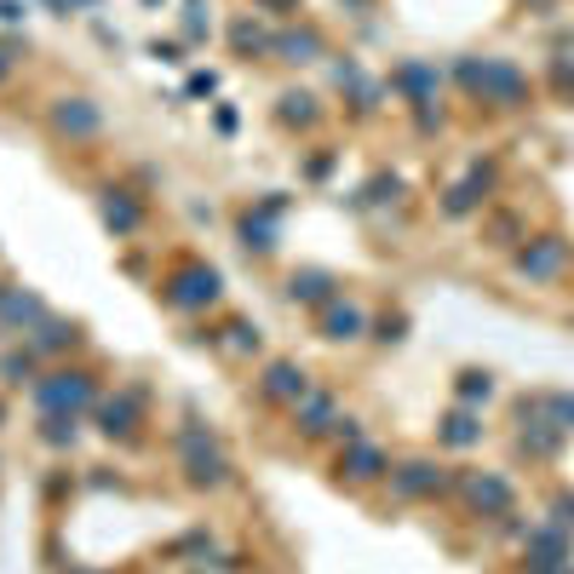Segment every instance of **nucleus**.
<instances>
[{
	"label": "nucleus",
	"instance_id": "nucleus-19",
	"mask_svg": "<svg viewBox=\"0 0 574 574\" xmlns=\"http://www.w3.org/2000/svg\"><path fill=\"white\" fill-rule=\"evenodd\" d=\"M104 219H110L115 230H139V208L127 201V190H110V195H104Z\"/></svg>",
	"mask_w": 574,
	"mask_h": 574
},
{
	"label": "nucleus",
	"instance_id": "nucleus-10",
	"mask_svg": "<svg viewBox=\"0 0 574 574\" xmlns=\"http://www.w3.org/2000/svg\"><path fill=\"white\" fill-rule=\"evenodd\" d=\"M345 477L351 483H374V477H385V471H391V460L374 449V443H362V436H356V443H351V454H345Z\"/></svg>",
	"mask_w": 574,
	"mask_h": 574
},
{
	"label": "nucleus",
	"instance_id": "nucleus-24",
	"mask_svg": "<svg viewBox=\"0 0 574 574\" xmlns=\"http://www.w3.org/2000/svg\"><path fill=\"white\" fill-rule=\"evenodd\" d=\"M552 512H557V517H552V523H557V528H568V534H574V500H568V494H557V500H552Z\"/></svg>",
	"mask_w": 574,
	"mask_h": 574
},
{
	"label": "nucleus",
	"instance_id": "nucleus-30",
	"mask_svg": "<svg viewBox=\"0 0 574 574\" xmlns=\"http://www.w3.org/2000/svg\"><path fill=\"white\" fill-rule=\"evenodd\" d=\"M568 328H574V316H568Z\"/></svg>",
	"mask_w": 574,
	"mask_h": 574
},
{
	"label": "nucleus",
	"instance_id": "nucleus-20",
	"mask_svg": "<svg viewBox=\"0 0 574 574\" xmlns=\"http://www.w3.org/2000/svg\"><path fill=\"white\" fill-rule=\"evenodd\" d=\"M489 396H494V380H489V374H477V367L460 374V402H489Z\"/></svg>",
	"mask_w": 574,
	"mask_h": 574
},
{
	"label": "nucleus",
	"instance_id": "nucleus-5",
	"mask_svg": "<svg viewBox=\"0 0 574 574\" xmlns=\"http://www.w3.org/2000/svg\"><path fill=\"white\" fill-rule=\"evenodd\" d=\"M179 454H184V471H190V483L195 489H213V483H224V454L208 443V436H201V431H184L179 436Z\"/></svg>",
	"mask_w": 574,
	"mask_h": 574
},
{
	"label": "nucleus",
	"instance_id": "nucleus-11",
	"mask_svg": "<svg viewBox=\"0 0 574 574\" xmlns=\"http://www.w3.org/2000/svg\"><path fill=\"white\" fill-rule=\"evenodd\" d=\"M362 328H367L362 305H345V299H328V311H322V333H328V340H356Z\"/></svg>",
	"mask_w": 574,
	"mask_h": 574
},
{
	"label": "nucleus",
	"instance_id": "nucleus-9",
	"mask_svg": "<svg viewBox=\"0 0 574 574\" xmlns=\"http://www.w3.org/2000/svg\"><path fill=\"white\" fill-rule=\"evenodd\" d=\"M264 396H276V402H305V396H311L305 367H293V362H270V374H264Z\"/></svg>",
	"mask_w": 574,
	"mask_h": 574
},
{
	"label": "nucleus",
	"instance_id": "nucleus-1",
	"mask_svg": "<svg viewBox=\"0 0 574 574\" xmlns=\"http://www.w3.org/2000/svg\"><path fill=\"white\" fill-rule=\"evenodd\" d=\"M460 81L471 92H483V104L500 110H528V81L512 58H489V63H460Z\"/></svg>",
	"mask_w": 574,
	"mask_h": 574
},
{
	"label": "nucleus",
	"instance_id": "nucleus-18",
	"mask_svg": "<svg viewBox=\"0 0 574 574\" xmlns=\"http://www.w3.org/2000/svg\"><path fill=\"white\" fill-rule=\"evenodd\" d=\"M396 81L414 92V104H431V92H436V70H425V63H402Z\"/></svg>",
	"mask_w": 574,
	"mask_h": 574
},
{
	"label": "nucleus",
	"instance_id": "nucleus-7",
	"mask_svg": "<svg viewBox=\"0 0 574 574\" xmlns=\"http://www.w3.org/2000/svg\"><path fill=\"white\" fill-rule=\"evenodd\" d=\"M81 402H92V380L87 374H52L47 385H41V409L47 414H63V409H81Z\"/></svg>",
	"mask_w": 574,
	"mask_h": 574
},
{
	"label": "nucleus",
	"instance_id": "nucleus-4",
	"mask_svg": "<svg viewBox=\"0 0 574 574\" xmlns=\"http://www.w3.org/2000/svg\"><path fill=\"white\" fill-rule=\"evenodd\" d=\"M460 494H465L471 512H483V517H512V483L494 477V471H465Z\"/></svg>",
	"mask_w": 574,
	"mask_h": 574
},
{
	"label": "nucleus",
	"instance_id": "nucleus-27",
	"mask_svg": "<svg viewBox=\"0 0 574 574\" xmlns=\"http://www.w3.org/2000/svg\"><path fill=\"white\" fill-rule=\"evenodd\" d=\"M282 104H288V110H282L288 121H293V115H299V121H311V115H316V110H311V98H282Z\"/></svg>",
	"mask_w": 574,
	"mask_h": 574
},
{
	"label": "nucleus",
	"instance_id": "nucleus-28",
	"mask_svg": "<svg viewBox=\"0 0 574 574\" xmlns=\"http://www.w3.org/2000/svg\"><path fill=\"white\" fill-rule=\"evenodd\" d=\"M552 81H557L563 92H574V63H568V58H557V63H552Z\"/></svg>",
	"mask_w": 574,
	"mask_h": 574
},
{
	"label": "nucleus",
	"instance_id": "nucleus-2",
	"mask_svg": "<svg viewBox=\"0 0 574 574\" xmlns=\"http://www.w3.org/2000/svg\"><path fill=\"white\" fill-rule=\"evenodd\" d=\"M563 436H568V425H557V420L546 414V402H540V396L517 409V449H523L528 460H557Z\"/></svg>",
	"mask_w": 574,
	"mask_h": 574
},
{
	"label": "nucleus",
	"instance_id": "nucleus-3",
	"mask_svg": "<svg viewBox=\"0 0 574 574\" xmlns=\"http://www.w3.org/2000/svg\"><path fill=\"white\" fill-rule=\"evenodd\" d=\"M512 270H517L523 282H557L563 270H568V242H563V235H534L528 248H517Z\"/></svg>",
	"mask_w": 574,
	"mask_h": 574
},
{
	"label": "nucleus",
	"instance_id": "nucleus-14",
	"mask_svg": "<svg viewBox=\"0 0 574 574\" xmlns=\"http://www.w3.org/2000/svg\"><path fill=\"white\" fill-rule=\"evenodd\" d=\"M58 132H75V139H87V132H98V110L87 104V98H63V110H58Z\"/></svg>",
	"mask_w": 574,
	"mask_h": 574
},
{
	"label": "nucleus",
	"instance_id": "nucleus-21",
	"mask_svg": "<svg viewBox=\"0 0 574 574\" xmlns=\"http://www.w3.org/2000/svg\"><path fill=\"white\" fill-rule=\"evenodd\" d=\"M41 436H47L52 449H63V443H75V414H47V431H41Z\"/></svg>",
	"mask_w": 574,
	"mask_h": 574
},
{
	"label": "nucleus",
	"instance_id": "nucleus-26",
	"mask_svg": "<svg viewBox=\"0 0 574 574\" xmlns=\"http://www.w3.org/2000/svg\"><path fill=\"white\" fill-rule=\"evenodd\" d=\"M230 333H235V351H259V328H248V322H235Z\"/></svg>",
	"mask_w": 574,
	"mask_h": 574
},
{
	"label": "nucleus",
	"instance_id": "nucleus-15",
	"mask_svg": "<svg viewBox=\"0 0 574 574\" xmlns=\"http://www.w3.org/2000/svg\"><path fill=\"white\" fill-rule=\"evenodd\" d=\"M98 420H104L110 436H132V420H139V396H115V402H104V409H98Z\"/></svg>",
	"mask_w": 574,
	"mask_h": 574
},
{
	"label": "nucleus",
	"instance_id": "nucleus-13",
	"mask_svg": "<svg viewBox=\"0 0 574 574\" xmlns=\"http://www.w3.org/2000/svg\"><path fill=\"white\" fill-rule=\"evenodd\" d=\"M436 436H443L449 449H471V443H483V420L471 414V409H454V414L443 420V431H436Z\"/></svg>",
	"mask_w": 574,
	"mask_h": 574
},
{
	"label": "nucleus",
	"instance_id": "nucleus-8",
	"mask_svg": "<svg viewBox=\"0 0 574 574\" xmlns=\"http://www.w3.org/2000/svg\"><path fill=\"white\" fill-rule=\"evenodd\" d=\"M167 299L184 305V311L213 305V299H219V276H213V270H201V264H190V270H179V276H173V293H167Z\"/></svg>",
	"mask_w": 574,
	"mask_h": 574
},
{
	"label": "nucleus",
	"instance_id": "nucleus-12",
	"mask_svg": "<svg viewBox=\"0 0 574 574\" xmlns=\"http://www.w3.org/2000/svg\"><path fill=\"white\" fill-rule=\"evenodd\" d=\"M489 184H494V173H483V167H477V173H471L465 184H454V190H449V201H443L449 219H465L471 208H483V201H489Z\"/></svg>",
	"mask_w": 574,
	"mask_h": 574
},
{
	"label": "nucleus",
	"instance_id": "nucleus-22",
	"mask_svg": "<svg viewBox=\"0 0 574 574\" xmlns=\"http://www.w3.org/2000/svg\"><path fill=\"white\" fill-rule=\"evenodd\" d=\"M276 47H282V52H288V63H305V58H311V52H316V47H322V41H316V36H282V41H276Z\"/></svg>",
	"mask_w": 574,
	"mask_h": 574
},
{
	"label": "nucleus",
	"instance_id": "nucleus-29",
	"mask_svg": "<svg viewBox=\"0 0 574 574\" xmlns=\"http://www.w3.org/2000/svg\"><path fill=\"white\" fill-rule=\"evenodd\" d=\"M0 75H7V63H0Z\"/></svg>",
	"mask_w": 574,
	"mask_h": 574
},
{
	"label": "nucleus",
	"instance_id": "nucleus-17",
	"mask_svg": "<svg viewBox=\"0 0 574 574\" xmlns=\"http://www.w3.org/2000/svg\"><path fill=\"white\" fill-rule=\"evenodd\" d=\"M288 293H293V299H305V305H328V299H333V282L322 276V270H305V276H293V282H288Z\"/></svg>",
	"mask_w": 574,
	"mask_h": 574
},
{
	"label": "nucleus",
	"instance_id": "nucleus-6",
	"mask_svg": "<svg viewBox=\"0 0 574 574\" xmlns=\"http://www.w3.org/2000/svg\"><path fill=\"white\" fill-rule=\"evenodd\" d=\"M391 489H396L402 500H425V494H443V489H449V471L436 465V460H402V465L391 471Z\"/></svg>",
	"mask_w": 574,
	"mask_h": 574
},
{
	"label": "nucleus",
	"instance_id": "nucleus-25",
	"mask_svg": "<svg viewBox=\"0 0 574 574\" xmlns=\"http://www.w3.org/2000/svg\"><path fill=\"white\" fill-rule=\"evenodd\" d=\"M63 340H75V333H70V328H58V322H47V328H41V340H36V345H47V351H58Z\"/></svg>",
	"mask_w": 574,
	"mask_h": 574
},
{
	"label": "nucleus",
	"instance_id": "nucleus-16",
	"mask_svg": "<svg viewBox=\"0 0 574 574\" xmlns=\"http://www.w3.org/2000/svg\"><path fill=\"white\" fill-rule=\"evenodd\" d=\"M299 425H305V436H322L328 425H340V414H333L328 396H305L299 402Z\"/></svg>",
	"mask_w": 574,
	"mask_h": 574
},
{
	"label": "nucleus",
	"instance_id": "nucleus-23",
	"mask_svg": "<svg viewBox=\"0 0 574 574\" xmlns=\"http://www.w3.org/2000/svg\"><path fill=\"white\" fill-rule=\"evenodd\" d=\"M29 367H36V356H0V374H7L12 385H18L23 374H29Z\"/></svg>",
	"mask_w": 574,
	"mask_h": 574
}]
</instances>
